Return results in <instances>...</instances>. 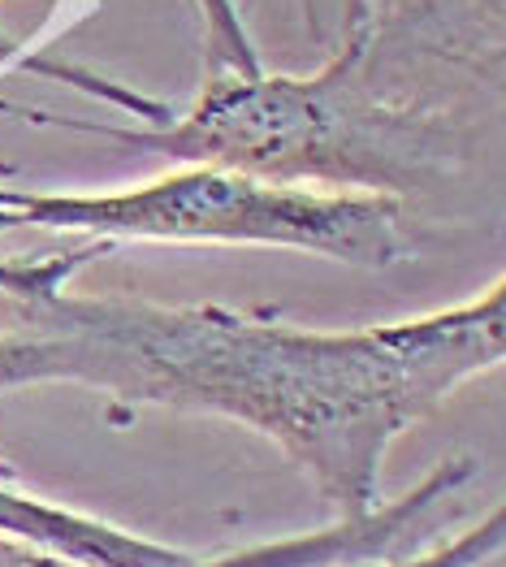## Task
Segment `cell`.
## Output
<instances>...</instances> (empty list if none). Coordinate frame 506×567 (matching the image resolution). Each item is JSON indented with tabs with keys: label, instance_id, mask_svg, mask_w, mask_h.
Listing matches in <instances>:
<instances>
[{
	"label": "cell",
	"instance_id": "1",
	"mask_svg": "<svg viewBox=\"0 0 506 567\" xmlns=\"http://www.w3.org/2000/svg\"><path fill=\"white\" fill-rule=\"evenodd\" d=\"M100 251L104 243L83 238L0 260V330L44 347L48 385L251 429L317 485L333 520L372 516L390 446L503 364V278L455 308L329 333L221 303L74 295V274Z\"/></svg>",
	"mask_w": 506,
	"mask_h": 567
},
{
	"label": "cell",
	"instance_id": "2",
	"mask_svg": "<svg viewBox=\"0 0 506 567\" xmlns=\"http://www.w3.org/2000/svg\"><path fill=\"white\" fill-rule=\"evenodd\" d=\"M498 92L503 0H403L324 52L312 74L204 79L186 113L147 131L70 117L61 126L174 165L412 204L481 156Z\"/></svg>",
	"mask_w": 506,
	"mask_h": 567
},
{
	"label": "cell",
	"instance_id": "3",
	"mask_svg": "<svg viewBox=\"0 0 506 567\" xmlns=\"http://www.w3.org/2000/svg\"><path fill=\"white\" fill-rule=\"evenodd\" d=\"M52 230L95 243H230L312 251L355 269H394L415 256L407 204L385 195L281 187L221 165H174L122 190H9L4 230Z\"/></svg>",
	"mask_w": 506,
	"mask_h": 567
},
{
	"label": "cell",
	"instance_id": "4",
	"mask_svg": "<svg viewBox=\"0 0 506 567\" xmlns=\"http://www.w3.org/2000/svg\"><path fill=\"white\" fill-rule=\"evenodd\" d=\"M190 4L204 22V70H208L204 79H217V74L256 79V74H265L238 0H190Z\"/></svg>",
	"mask_w": 506,
	"mask_h": 567
},
{
	"label": "cell",
	"instance_id": "5",
	"mask_svg": "<svg viewBox=\"0 0 506 567\" xmlns=\"http://www.w3.org/2000/svg\"><path fill=\"white\" fill-rule=\"evenodd\" d=\"M506 542V512L494 507L476 528H467L459 537L420 550L412 559H381V564H347V567H481L485 559H494Z\"/></svg>",
	"mask_w": 506,
	"mask_h": 567
},
{
	"label": "cell",
	"instance_id": "6",
	"mask_svg": "<svg viewBox=\"0 0 506 567\" xmlns=\"http://www.w3.org/2000/svg\"><path fill=\"white\" fill-rule=\"evenodd\" d=\"M394 4H403V0H303L308 22H312V40L324 52H333L342 40L360 35L372 18H381Z\"/></svg>",
	"mask_w": 506,
	"mask_h": 567
},
{
	"label": "cell",
	"instance_id": "7",
	"mask_svg": "<svg viewBox=\"0 0 506 567\" xmlns=\"http://www.w3.org/2000/svg\"><path fill=\"white\" fill-rule=\"evenodd\" d=\"M27 385H48V355L35 338L0 330V394L27 390Z\"/></svg>",
	"mask_w": 506,
	"mask_h": 567
},
{
	"label": "cell",
	"instance_id": "8",
	"mask_svg": "<svg viewBox=\"0 0 506 567\" xmlns=\"http://www.w3.org/2000/svg\"><path fill=\"white\" fill-rule=\"evenodd\" d=\"M0 567H74V564L52 559V555H44V550H31V546H22V542L0 537Z\"/></svg>",
	"mask_w": 506,
	"mask_h": 567
},
{
	"label": "cell",
	"instance_id": "9",
	"mask_svg": "<svg viewBox=\"0 0 506 567\" xmlns=\"http://www.w3.org/2000/svg\"><path fill=\"white\" fill-rule=\"evenodd\" d=\"M18 40H13V35H9V31H4V22H0V65H9V61H18Z\"/></svg>",
	"mask_w": 506,
	"mask_h": 567
},
{
	"label": "cell",
	"instance_id": "10",
	"mask_svg": "<svg viewBox=\"0 0 506 567\" xmlns=\"http://www.w3.org/2000/svg\"><path fill=\"white\" fill-rule=\"evenodd\" d=\"M4 174H9V165H4V161H0V178H4Z\"/></svg>",
	"mask_w": 506,
	"mask_h": 567
}]
</instances>
